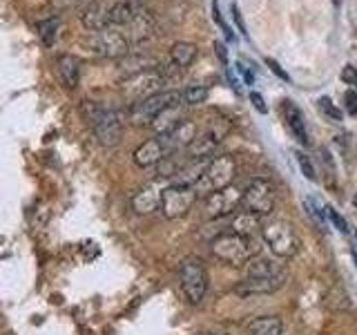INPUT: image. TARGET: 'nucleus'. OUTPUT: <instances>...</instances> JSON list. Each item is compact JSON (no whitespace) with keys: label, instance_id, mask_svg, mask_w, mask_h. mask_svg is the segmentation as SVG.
Segmentation results:
<instances>
[{"label":"nucleus","instance_id":"nucleus-17","mask_svg":"<svg viewBox=\"0 0 357 335\" xmlns=\"http://www.w3.org/2000/svg\"><path fill=\"white\" fill-rule=\"evenodd\" d=\"M161 193L156 186H145L143 190H139L137 195L132 197V208L139 215H152V212L161 210Z\"/></svg>","mask_w":357,"mask_h":335},{"label":"nucleus","instance_id":"nucleus-23","mask_svg":"<svg viewBox=\"0 0 357 335\" xmlns=\"http://www.w3.org/2000/svg\"><path fill=\"white\" fill-rule=\"evenodd\" d=\"M83 25L89 31H98L103 27H109V7L100 5V3H92L83 14Z\"/></svg>","mask_w":357,"mask_h":335},{"label":"nucleus","instance_id":"nucleus-4","mask_svg":"<svg viewBox=\"0 0 357 335\" xmlns=\"http://www.w3.org/2000/svg\"><path fill=\"white\" fill-rule=\"evenodd\" d=\"M178 103H183V96L178 89H163L159 94H152L148 98L132 103L128 110V121L137 128L152 126V121L159 117L163 110L178 105Z\"/></svg>","mask_w":357,"mask_h":335},{"label":"nucleus","instance_id":"nucleus-31","mask_svg":"<svg viewBox=\"0 0 357 335\" xmlns=\"http://www.w3.org/2000/svg\"><path fill=\"white\" fill-rule=\"evenodd\" d=\"M344 100H346V110H349V114L357 117V92L355 89H349V92L344 94Z\"/></svg>","mask_w":357,"mask_h":335},{"label":"nucleus","instance_id":"nucleus-6","mask_svg":"<svg viewBox=\"0 0 357 335\" xmlns=\"http://www.w3.org/2000/svg\"><path fill=\"white\" fill-rule=\"evenodd\" d=\"M165 81H167V78L161 72V67H150V70L123 76L121 92L130 100V103H137V100H143V98H148L152 94L163 92L161 87L165 85Z\"/></svg>","mask_w":357,"mask_h":335},{"label":"nucleus","instance_id":"nucleus-26","mask_svg":"<svg viewBox=\"0 0 357 335\" xmlns=\"http://www.w3.org/2000/svg\"><path fill=\"white\" fill-rule=\"evenodd\" d=\"M59 27H61L59 18H45V20L38 22V36L43 38L45 45L54 43V38L59 36Z\"/></svg>","mask_w":357,"mask_h":335},{"label":"nucleus","instance_id":"nucleus-29","mask_svg":"<svg viewBox=\"0 0 357 335\" xmlns=\"http://www.w3.org/2000/svg\"><path fill=\"white\" fill-rule=\"evenodd\" d=\"M295 156H297V163L301 168V174H304L308 181H315L317 174H315V165H312V161L308 159L304 152H295Z\"/></svg>","mask_w":357,"mask_h":335},{"label":"nucleus","instance_id":"nucleus-15","mask_svg":"<svg viewBox=\"0 0 357 335\" xmlns=\"http://www.w3.org/2000/svg\"><path fill=\"white\" fill-rule=\"evenodd\" d=\"M130 36H128V40H130V45L132 43H145L148 38H152L154 36V31H156V20H154V16L150 14L148 9H141L137 16L132 18V22H130Z\"/></svg>","mask_w":357,"mask_h":335},{"label":"nucleus","instance_id":"nucleus-32","mask_svg":"<svg viewBox=\"0 0 357 335\" xmlns=\"http://www.w3.org/2000/svg\"><path fill=\"white\" fill-rule=\"evenodd\" d=\"M239 72H241V76L245 78V83L248 85H252V81H255V72H252V67H250V63L248 61H243V59H239Z\"/></svg>","mask_w":357,"mask_h":335},{"label":"nucleus","instance_id":"nucleus-5","mask_svg":"<svg viewBox=\"0 0 357 335\" xmlns=\"http://www.w3.org/2000/svg\"><path fill=\"white\" fill-rule=\"evenodd\" d=\"M261 237L268 248L277 257H282V260H290V257H295L299 253L301 239L290 221L279 219V221L266 223V226H261Z\"/></svg>","mask_w":357,"mask_h":335},{"label":"nucleus","instance_id":"nucleus-34","mask_svg":"<svg viewBox=\"0 0 357 335\" xmlns=\"http://www.w3.org/2000/svg\"><path fill=\"white\" fill-rule=\"evenodd\" d=\"M266 65L271 67V70H273V74H277L279 78H284V81H290V76L286 74V70H284V67L279 65V63H277L275 59H266Z\"/></svg>","mask_w":357,"mask_h":335},{"label":"nucleus","instance_id":"nucleus-24","mask_svg":"<svg viewBox=\"0 0 357 335\" xmlns=\"http://www.w3.org/2000/svg\"><path fill=\"white\" fill-rule=\"evenodd\" d=\"M197 59V45L195 43H174L170 47V63L176 65L178 70H185V67L192 65V61Z\"/></svg>","mask_w":357,"mask_h":335},{"label":"nucleus","instance_id":"nucleus-8","mask_svg":"<svg viewBox=\"0 0 357 335\" xmlns=\"http://www.w3.org/2000/svg\"><path fill=\"white\" fill-rule=\"evenodd\" d=\"M87 45L96 56H100V59H123V56H128L132 52L126 34L112 25L98 31H92Z\"/></svg>","mask_w":357,"mask_h":335},{"label":"nucleus","instance_id":"nucleus-2","mask_svg":"<svg viewBox=\"0 0 357 335\" xmlns=\"http://www.w3.org/2000/svg\"><path fill=\"white\" fill-rule=\"evenodd\" d=\"M210 253L215 260L230 268H243L257 255V246L250 237H243V234L223 232L212 239Z\"/></svg>","mask_w":357,"mask_h":335},{"label":"nucleus","instance_id":"nucleus-30","mask_svg":"<svg viewBox=\"0 0 357 335\" xmlns=\"http://www.w3.org/2000/svg\"><path fill=\"white\" fill-rule=\"evenodd\" d=\"M326 217L331 219V223H333V226L337 228L340 232H349V223H346V219H344L335 208L326 206Z\"/></svg>","mask_w":357,"mask_h":335},{"label":"nucleus","instance_id":"nucleus-18","mask_svg":"<svg viewBox=\"0 0 357 335\" xmlns=\"http://www.w3.org/2000/svg\"><path fill=\"white\" fill-rule=\"evenodd\" d=\"M143 7L139 0H119L109 7V25L112 27H128L132 18L139 14Z\"/></svg>","mask_w":357,"mask_h":335},{"label":"nucleus","instance_id":"nucleus-28","mask_svg":"<svg viewBox=\"0 0 357 335\" xmlns=\"http://www.w3.org/2000/svg\"><path fill=\"white\" fill-rule=\"evenodd\" d=\"M317 105H319V110H321V114L326 117L328 121H335V123H340L342 119H344V114H342V110L333 103V100L328 98V96H321L319 100H317Z\"/></svg>","mask_w":357,"mask_h":335},{"label":"nucleus","instance_id":"nucleus-14","mask_svg":"<svg viewBox=\"0 0 357 335\" xmlns=\"http://www.w3.org/2000/svg\"><path fill=\"white\" fill-rule=\"evenodd\" d=\"M165 156H170V150H167L165 145V139L161 134H156V137L143 141L137 150H134L132 159L139 168H152V165H159Z\"/></svg>","mask_w":357,"mask_h":335},{"label":"nucleus","instance_id":"nucleus-33","mask_svg":"<svg viewBox=\"0 0 357 335\" xmlns=\"http://www.w3.org/2000/svg\"><path fill=\"white\" fill-rule=\"evenodd\" d=\"M342 81L349 83V85H357V67L346 65L344 70H342Z\"/></svg>","mask_w":357,"mask_h":335},{"label":"nucleus","instance_id":"nucleus-27","mask_svg":"<svg viewBox=\"0 0 357 335\" xmlns=\"http://www.w3.org/2000/svg\"><path fill=\"white\" fill-rule=\"evenodd\" d=\"M183 105H201L208 98V87L206 85H190L183 92Z\"/></svg>","mask_w":357,"mask_h":335},{"label":"nucleus","instance_id":"nucleus-25","mask_svg":"<svg viewBox=\"0 0 357 335\" xmlns=\"http://www.w3.org/2000/svg\"><path fill=\"white\" fill-rule=\"evenodd\" d=\"M230 228H232V232L243 234V237H252L255 230H261L259 228V217H255L252 212H248V210H241L239 215L232 219Z\"/></svg>","mask_w":357,"mask_h":335},{"label":"nucleus","instance_id":"nucleus-38","mask_svg":"<svg viewBox=\"0 0 357 335\" xmlns=\"http://www.w3.org/2000/svg\"><path fill=\"white\" fill-rule=\"evenodd\" d=\"M353 204H355V206H357V195H355V197H353Z\"/></svg>","mask_w":357,"mask_h":335},{"label":"nucleus","instance_id":"nucleus-35","mask_svg":"<svg viewBox=\"0 0 357 335\" xmlns=\"http://www.w3.org/2000/svg\"><path fill=\"white\" fill-rule=\"evenodd\" d=\"M250 100H252V105H255L257 112H261V114H266V112H268V105H266V100L261 98V94L250 92Z\"/></svg>","mask_w":357,"mask_h":335},{"label":"nucleus","instance_id":"nucleus-10","mask_svg":"<svg viewBox=\"0 0 357 335\" xmlns=\"http://www.w3.org/2000/svg\"><path fill=\"white\" fill-rule=\"evenodd\" d=\"M228 130H230V123L226 119L212 121L210 126L204 132H199L195 141L188 145V150H185L188 156L190 159H208V156L221 145V141L226 139Z\"/></svg>","mask_w":357,"mask_h":335},{"label":"nucleus","instance_id":"nucleus-1","mask_svg":"<svg viewBox=\"0 0 357 335\" xmlns=\"http://www.w3.org/2000/svg\"><path fill=\"white\" fill-rule=\"evenodd\" d=\"M83 117L87 126L92 128L94 137L105 148H114L123 139V121L116 110H109L96 100H83Z\"/></svg>","mask_w":357,"mask_h":335},{"label":"nucleus","instance_id":"nucleus-21","mask_svg":"<svg viewBox=\"0 0 357 335\" xmlns=\"http://www.w3.org/2000/svg\"><path fill=\"white\" fill-rule=\"evenodd\" d=\"M284 119H286V126L290 128V132L297 137V141L308 145V132H306L304 117H301V110L293 103V100H284Z\"/></svg>","mask_w":357,"mask_h":335},{"label":"nucleus","instance_id":"nucleus-3","mask_svg":"<svg viewBox=\"0 0 357 335\" xmlns=\"http://www.w3.org/2000/svg\"><path fill=\"white\" fill-rule=\"evenodd\" d=\"M234 177H237V161H234L232 154H219L212 156L208 161L206 170L201 172L199 181L192 186L197 197H210L212 193H219V190L232 186Z\"/></svg>","mask_w":357,"mask_h":335},{"label":"nucleus","instance_id":"nucleus-9","mask_svg":"<svg viewBox=\"0 0 357 335\" xmlns=\"http://www.w3.org/2000/svg\"><path fill=\"white\" fill-rule=\"evenodd\" d=\"M277 197H275V188L271 181L266 179H252L248 188L243 190V199H241V210L252 212L255 217H268L275 210Z\"/></svg>","mask_w":357,"mask_h":335},{"label":"nucleus","instance_id":"nucleus-39","mask_svg":"<svg viewBox=\"0 0 357 335\" xmlns=\"http://www.w3.org/2000/svg\"><path fill=\"white\" fill-rule=\"evenodd\" d=\"M353 257H355V264H357V253H353Z\"/></svg>","mask_w":357,"mask_h":335},{"label":"nucleus","instance_id":"nucleus-7","mask_svg":"<svg viewBox=\"0 0 357 335\" xmlns=\"http://www.w3.org/2000/svg\"><path fill=\"white\" fill-rule=\"evenodd\" d=\"M178 284L190 304H201L208 293V271L199 257H185L178 266Z\"/></svg>","mask_w":357,"mask_h":335},{"label":"nucleus","instance_id":"nucleus-13","mask_svg":"<svg viewBox=\"0 0 357 335\" xmlns=\"http://www.w3.org/2000/svg\"><path fill=\"white\" fill-rule=\"evenodd\" d=\"M288 275L277 277H243L241 282L234 286V293L239 297H252V295H271L277 293L279 288L286 284Z\"/></svg>","mask_w":357,"mask_h":335},{"label":"nucleus","instance_id":"nucleus-19","mask_svg":"<svg viewBox=\"0 0 357 335\" xmlns=\"http://www.w3.org/2000/svg\"><path fill=\"white\" fill-rule=\"evenodd\" d=\"M245 268V277H277V275H288L286 268L282 264H277L275 260H268V257L255 255L252 260L243 266Z\"/></svg>","mask_w":357,"mask_h":335},{"label":"nucleus","instance_id":"nucleus-11","mask_svg":"<svg viewBox=\"0 0 357 335\" xmlns=\"http://www.w3.org/2000/svg\"><path fill=\"white\" fill-rule=\"evenodd\" d=\"M197 193L190 186H167L161 193V212L165 219H181L197 204Z\"/></svg>","mask_w":357,"mask_h":335},{"label":"nucleus","instance_id":"nucleus-37","mask_svg":"<svg viewBox=\"0 0 357 335\" xmlns=\"http://www.w3.org/2000/svg\"><path fill=\"white\" fill-rule=\"evenodd\" d=\"M215 50H217V56H219V59H221L223 63H226L228 54H226V50H223V45H221V43H215Z\"/></svg>","mask_w":357,"mask_h":335},{"label":"nucleus","instance_id":"nucleus-22","mask_svg":"<svg viewBox=\"0 0 357 335\" xmlns=\"http://www.w3.org/2000/svg\"><path fill=\"white\" fill-rule=\"evenodd\" d=\"M284 322L277 315H261L245 324V335H282Z\"/></svg>","mask_w":357,"mask_h":335},{"label":"nucleus","instance_id":"nucleus-12","mask_svg":"<svg viewBox=\"0 0 357 335\" xmlns=\"http://www.w3.org/2000/svg\"><path fill=\"white\" fill-rule=\"evenodd\" d=\"M241 199H243V190L237 186H228V188L219 190V193H212L210 197H206L204 215L208 219L228 217L234 210L241 208Z\"/></svg>","mask_w":357,"mask_h":335},{"label":"nucleus","instance_id":"nucleus-36","mask_svg":"<svg viewBox=\"0 0 357 335\" xmlns=\"http://www.w3.org/2000/svg\"><path fill=\"white\" fill-rule=\"evenodd\" d=\"M232 18L237 20V25H239V29L245 34V22L241 20V14H239V9H237V5H232Z\"/></svg>","mask_w":357,"mask_h":335},{"label":"nucleus","instance_id":"nucleus-20","mask_svg":"<svg viewBox=\"0 0 357 335\" xmlns=\"http://www.w3.org/2000/svg\"><path fill=\"white\" fill-rule=\"evenodd\" d=\"M183 121H185V117H183V103H178V105H172V107L163 110L161 114L152 121L150 128L156 134H170L176 126H181Z\"/></svg>","mask_w":357,"mask_h":335},{"label":"nucleus","instance_id":"nucleus-16","mask_svg":"<svg viewBox=\"0 0 357 335\" xmlns=\"http://www.w3.org/2000/svg\"><path fill=\"white\" fill-rule=\"evenodd\" d=\"M56 72H59L61 83L67 89H74L81 83V61L76 59L74 54H63L56 61Z\"/></svg>","mask_w":357,"mask_h":335}]
</instances>
